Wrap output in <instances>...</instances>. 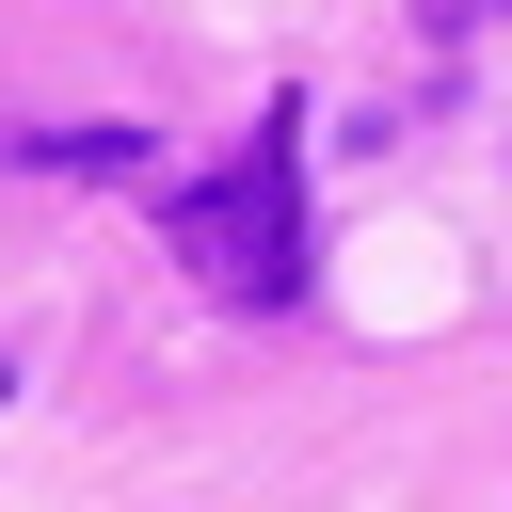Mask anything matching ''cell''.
<instances>
[{"label":"cell","mask_w":512,"mask_h":512,"mask_svg":"<svg viewBox=\"0 0 512 512\" xmlns=\"http://www.w3.org/2000/svg\"><path fill=\"white\" fill-rule=\"evenodd\" d=\"M0 400H16V352H0Z\"/></svg>","instance_id":"3"},{"label":"cell","mask_w":512,"mask_h":512,"mask_svg":"<svg viewBox=\"0 0 512 512\" xmlns=\"http://www.w3.org/2000/svg\"><path fill=\"white\" fill-rule=\"evenodd\" d=\"M176 256H192L224 304H288V288H304V144H288V112H272L208 192H176Z\"/></svg>","instance_id":"1"},{"label":"cell","mask_w":512,"mask_h":512,"mask_svg":"<svg viewBox=\"0 0 512 512\" xmlns=\"http://www.w3.org/2000/svg\"><path fill=\"white\" fill-rule=\"evenodd\" d=\"M32 160H64V176H144V128H32Z\"/></svg>","instance_id":"2"}]
</instances>
